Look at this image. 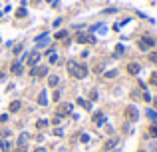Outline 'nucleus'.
Masks as SVG:
<instances>
[{
	"label": "nucleus",
	"instance_id": "4be33fe9",
	"mask_svg": "<svg viewBox=\"0 0 157 152\" xmlns=\"http://www.w3.org/2000/svg\"><path fill=\"white\" fill-rule=\"evenodd\" d=\"M78 104H80V106H84V108H90V104H88L84 98H80V100H78Z\"/></svg>",
	"mask_w": 157,
	"mask_h": 152
},
{
	"label": "nucleus",
	"instance_id": "0eeeda50",
	"mask_svg": "<svg viewBox=\"0 0 157 152\" xmlns=\"http://www.w3.org/2000/svg\"><path fill=\"white\" fill-rule=\"evenodd\" d=\"M125 116H127L129 120L137 118V110H135V106H127V108H125Z\"/></svg>",
	"mask_w": 157,
	"mask_h": 152
},
{
	"label": "nucleus",
	"instance_id": "f257e3e1",
	"mask_svg": "<svg viewBox=\"0 0 157 152\" xmlns=\"http://www.w3.org/2000/svg\"><path fill=\"white\" fill-rule=\"evenodd\" d=\"M48 74V66H34L30 70V76L32 78H42V76H46Z\"/></svg>",
	"mask_w": 157,
	"mask_h": 152
},
{
	"label": "nucleus",
	"instance_id": "393cba45",
	"mask_svg": "<svg viewBox=\"0 0 157 152\" xmlns=\"http://www.w3.org/2000/svg\"><path fill=\"white\" fill-rule=\"evenodd\" d=\"M151 84H157V74H151V80H149Z\"/></svg>",
	"mask_w": 157,
	"mask_h": 152
},
{
	"label": "nucleus",
	"instance_id": "b1692460",
	"mask_svg": "<svg viewBox=\"0 0 157 152\" xmlns=\"http://www.w3.org/2000/svg\"><path fill=\"white\" fill-rule=\"evenodd\" d=\"M80 140H82V142H88V140H90V136H88V134H82V136H80Z\"/></svg>",
	"mask_w": 157,
	"mask_h": 152
},
{
	"label": "nucleus",
	"instance_id": "9d476101",
	"mask_svg": "<svg viewBox=\"0 0 157 152\" xmlns=\"http://www.w3.org/2000/svg\"><path fill=\"white\" fill-rule=\"evenodd\" d=\"M28 138H30V134H28V132H22V134H20V138H18V144L20 146H26Z\"/></svg>",
	"mask_w": 157,
	"mask_h": 152
},
{
	"label": "nucleus",
	"instance_id": "7c9ffc66",
	"mask_svg": "<svg viewBox=\"0 0 157 152\" xmlns=\"http://www.w3.org/2000/svg\"><path fill=\"white\" fill-rule=\"evenodd\" d=\"M141 152H143V150H141Z\"/></svg>",
	"mask_w": 157,
	"mask_h": 152
},
{
	"label": "nucleus",
	"instance_id": "6ab92c4d",
	"mask_svg": "<svg viewBox=\"0 0 157 152\" xmlns=\"http://www.w3.org/2000/svg\"><path fill=\"white\" fill-rule=\"evenodd\" d=\"M16 16H18V18H24V16H26V10H24V8H18V10H16Z\"/></svg>",
	"mask_w": 157,
	"mask_h": 152
},
{
	"label": "nucleus",
	"instance_id": "c756f323",
	"mask_svg": "<svg viewBox=\"0 0 157 152\" xmlns=\"http://www.w3.org/2000/svg\"><path fill=\"white\" fill-rule=\"evenodd\" d=\"M2 78H4V74H2V72H0V80H2Z\"/></svg>",
	"mask_w": 157,
	"mask_h": 152
},
{
	"label": "nucleus",
	"instance_id": "9b49d317",
	"mask_svg": "<svg viewBox=\"0 0 157 152\" xmlns=\"http://www.w3.org/2000/svg\"><path fill=\"white\" fill-rule=\"evenodd\" d=\"M127 72H129V74H137V72H139V64H135V62H131L129 66H127Z\"/></svg>",
	"mask_w": 157,
	"mask_h": 152
},
{
	"label": "nucleus",
	"instance_id": "39448f33",
	"mask_svg": "<svg viewBox=\"0 0 157 152\" xmlns=\"http://www.w3.org/2000/svg\"><path fill=\"white\" fill-rule=\"evenodd\" d=\"M85 76H88V66L80 62V64H78V70H76V78H85Z\"/></svg>",
	"mask_w": 157,
	"mask_h": 152
},
{
	"label": "nucleus",
	"instance_id": "bb28decb",
	"mask_svg": "<svg viewBox=\"0 0 157 152\" xmlns=\"http://www.w3.org/2000/svg\"><path fill=\"white\" fill-rule=\"evenodd\" d=\"M52 98L56 100V102H58V100H60V92H58V90H56V92H54V96H52Z\"/></svg>",
	"mask_w": 157,
	"mask_h": 152
},
{
	"label": "nucleus",
	"instance_id": "423d86ee",
	"mask_svg": "<svg viewBox=\"0 0 157 152\" xmlns=\"http://www.w3.org/2000/svg\"><path fill=\"white\" fill-rule=\"evenodd\" d=\"M76 40H78V42H82V44H88V42L92 44V42H96V38H93V36H88V34H78V36H76Z\"/></svg>",
	"mask_w": 157,
	"mask_h": 152
},
{
	"label": "nucleus",
	"instance_id": "5701e85b",
	"mask_svg": "<svg viewBox=\"0 0 157 152\" xmlns=\"http://www.w3.org/2000/svg\"><path fill=\"white\" fill-rule=\"evenodd\" d=\"M115 74H118V72H115V70H111V72H105L104 76H105V78H111V76H115Z\"/></svg>",
	"mask_w": 157,
	"mask_h": 152
},
{
	"label": "nucleus",
	"instance_id": "2eb2a0df",
	"mask_svg": "<svg viewBox=\"0 0 157 152\" xmlns=\"http://www.w3.org/2000/svg\"><path fill=\"white\" fill-rule=\"evenodd\" d=\"M0 148H2V152H10V142L8 140H0Z\"/></svg>",
	"mask_w": 157,
	"mask_h": 152
},
{
	"label": "nucleus",
	"instance_id": "cd10ccee",
	"mask_svg": "<svg viewBox=\"0 0 157 152\" xmlns=\"http://www.w3.org/2000/svg\"><path fill=\"white\" fill-rule=\"evenodd\" d=\"M34 152H46V148H42V146H38V148H36Z\"/></svg>",
	"mask_w": 157,
	"mask_h": 152
},
{
	"label": "nucleus",
	"instance_id": "dca6fc26",
	"mask_svg": "<svg viewBox=\"0 0 157 152\" xmlns=\"http://www.w3.org/2000/svg\"><path fill=\"white\" fill-rule=\"evenodd\" d=\"M58 82H60L58 76H50V78H48V84L52 86V88H56V86H58Z\"/></svg>",
	"mask_w": 157,
	"mask_h": 152
},
{
	"label": "nucleus",
	"instance_id": "412c9836",
	"mask_svg": "<svg viewBox=\"0 0 157 152\" xmlns=\"http://www.w3.org/2000/svg\"><path fill=\"white\" fill-rule=\"evenodd\" d=\"M149 60L153 62V64H157V52H151L149 54Z\"/></svg>",
	"mask_w": 157,
	"mask_h": 152
},
{
	"label": "nucleus",
	"instance_id": "1a4fd4ad",
	"mask_svg": "<svg viewBox=\"0 0 157 152\" xmlns=\"http://www.w3.org/2000/svg\"><path fill=\"white\" fill-rule=\"evenodd\" d=\"M46 90H42V92L38 94V104H42V106H46L48 104V96H46Z\"/></svg>",
	"mask_w": 157,
	"mask_h": 152
},
{
	"label": "nucleus",
	"instance_id": "ddd939ff",
	"mask_svg": "<svg viewBox=\"0 0 157 152\" xmlns=\"http://www.w3.org/2000/svg\"><path fill=\"white\" fill-rule=\"evenodd\" d=\"M12 72L14 74H22V62H14L12 64Z\"/></svg>",
	"mask_w": 157,
	"mask_h": 152
},
{
	"label": "nucleus",
	"instance_id": "c85d7f7f",
	"mask_svg": "<svg viewBox=\"0 0 157 152\" xmlns=\"http://www.w3.org/2000/svg\"><path fill=\"white\" fill-rule=\"evenodd\" d=\"M16 152H26V146H20V148H18Z\"/></svg>",
	"mask_w": 157,
	"mask_h": 152
},
{
	"label": "nucleus",
	"instance_id": "f3484780",
	"mask_svg": "<svg viewBox=\"0 0 157 152\" xmlns=\"http://www.w3.org/2000/svg\"><path fill=\"white\" fill-rule=\"evenodd\" d=\"M36 126L42 130V128H46V126H48V120H38V122H36Z\"/></svg>",
	"mask_w": 157,
	"mask_h": 152
},
{
	"label": "nucleus",
	"instance_id": "4468645a",
	"mask_svg": "<svg viewBox=\"0 0 157 152\" xmlns=\"http://www.w3.org/2000/svg\"><path fill=\"white\" fill-rule=\"evenodd\" d=\"M20 106H22V104H20L18 100H14V102H10V112H18V110H20Z\"/></svg>",
	"mask_w": 157,
	"mask_h": 152
},
{
	"label": "nucleus",
	"instance_id": "f8f14e48",
	"mask_svg": "<svg viewBox=\"0 0 157 152\" xmlns=\"http://www.w3.org/2000/svg\"><path fill=\"white\" fill-rule=\"evenodd\" d=\"M48 56H50V62H52V64H58V54L54 52L52 48H50V50H48Z\"/></svg>",
	"mask_w": 157,
	"mask_h": 152
},
{
	"label": "nucleus",
	"instance_id": "f03ea898",
	"mask_svg": "<svg viewBox=\"0 0 157 152\" xmlns=\"http://www.w3.org/2000/svg\"><path fill=\"white\" fill-rule=\"evenodd\" d=\"M137 46H139V50H149L151 46H155V42H153V38H147V36H145V38H141L137 42Z\"/></svg>",
	"mask_w": 157,
	"mask_h": 152
},
{
	"label": "nucleus",
	"instance_id": "a878e982",
	"mask_svg": "<svg viewBox=\"0 0 157 152\" xmlns=\"http://www.w3.org/2000/svg\"><path fill=\"white\" fill-rule=\"evenodd\" d=\"M147 114H149V118H153V120H157V114H155V112H153V110H149V112H147Z\"/></svg>",
	"mask_w": 157,
	"mask_h": 152
},
{
	"label": "nucleus",
	"instance_id": "7ed1b4c3",
	"mask_svg": "<svg viewBox=\"0 0 157 152\" xmlns=\"http://www.w3.org/2000/svg\"><path fill=\"white\" fill-rule=\"evenodd\" d=\"M26 60H28V64H30V66H36V64H38V60H40V52H38V50H32V52L26 56Z\"/></svg>",
	"mask_w": 157,
	"mask_h": 152
},
{
	"label": "nucleus",
	"instance_id": "aec40b11",
	"mask_svg": "<svg viewBox=\"0 0 157 152\" xmlns=\"http://www.w3.org/2000/svg\"><path fill=\"white\" fill-rule=\"evenodd\" d=\"M121 54H123V46L118 44V48H115V56H121Z\"/></svg>",
	"mask_w": 157,
	"mask_h": 152
},
{
	"label": "nucleus",
	"instance_id": "6e6552de",
	"mask_svg": "<svg viewBox=\"0 0 157 152\" xmlns=\"http://www.w3.org/2000/svg\"><path fill=\"white\" fill-rule=\"evenodd\" d=\"M93 122H96L98 126H104V122H105V116H104L102 112H96V114H93Z\"/></svg>",
	"mask_w": 157,
	"mask_h": 152
},
{
	"label": "nucleus",
	"instance_id": "a211bd4d",
	"mask_svg": "<svg viewBox=\"0 0 157 152\" xmlns=\"http://www.w3.org/2000/svg\"><path fill=\"white\" fill-rule=\"evenodd\" d=\"M66 36H68V32H66V30H60V32H56V38H58V40L66 38Z\"/></svg>",
	"mask_w": 157,
	"mask_h": 152
},
{
	"label": "nucleus",
	"instance_id": "20e7f679",
	"mask_svg": "<svg viewBox=\"0 0 157 152\" xmlns=\"http://www.w3.org/2000/svg\"><path fill=\"white\" fill-rule=\"evenodd\" d=\"M58 112L62 114V116H68V114H72V104H70V102H64V104H60Z\"/></svg>",
	"mask_w": 157,
	"mask_h": 152
}]
</instances>
